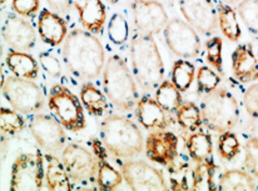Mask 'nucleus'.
Masks as SVG:
<instances>
[{"label": "nucleus", "mask_w": 258, "mask_h": 191, "mask_svg": "<svg viewBox=\"0 0 258 191\" xmlns=\"http://www.w3.org/2000/svg\"><path fill=\"white\" fill-rule=\"evenodd\" d=\"M63 59L74 76L82 80H92L103 70L104 49L92 33L76 29L64 41Z\"/></svg>", "instance_id": "nucleus-1"}, {"label": "nucleus", "mask_w": 258, "mask_h": 191, "mask_svg": "<svg viewBox=\"0 0 258 191\" xmlns=\"http://www.w3.org/2000/svg\"><path fill=\"white\" fill-rule=\"evenodd\" d=\"M131 58L134 77L143 90H153L161 85L164 65L153 35L138 33L132 39Z\"/></svg>", "instance_id": "nucleus-2"}, {"label": "nucleus", "mask_w": 258, "mask_h": 191, "mask_svg": "<svg viewBox=\"0 0 258 191\" xmlns=\"http://www.w3.org/2000/svg\"><path fill=\"white\" fill-rule=\"evenodd\" d=\"M102 143L117 157H133L143 150V136L138 126L127 118L110 115L100 125Z\"/></svg>", "instance_id": "nucleus-3"}, {"label": "nucleus", "mask_w": 258, "mask_h": 191, "mask_svg": "<svg viewBox=\"0 0 258 191\" xmlns=\"http://www.w3.org/2000/svg\"><path fill=\"white\" fill-rule=\"evenodd\" d=\"M103 80L105 94L120 112H129L136 107L138 103L136 82L127 64L120 56L114 55L109 58L105 65Z\"/></svg>", "instance_id": "nucleus-4"}, {"label": "nucleus", "mask_w": 258, "mask_h": 191, "mask_svg": "<svg viewBox=\"0 0 258 191\" xmlns=\"http://www.w3.org/2000/svg\"><path fill=\"white\" fill-rule=\"evenodd\" d=\"M201 113L207 129L219 134L232 130L239 121L238 102L226 89H216L206 94Z\"/></svg>", "instance_id": "nucleus-5"}, {"label": "nucleus", "mask_w": 258, "mask_h": 191, "mask_svg": "<svg viewBox=\"0 0 258 191\" xmlns=\"http://www.w3.org/2000/svg\"><path fill=\"white\" fill-rule=\"evenodd\" d=\"M49 109L56 120L69 131H81L86 128L83 107L78 98L61 85H54L49 92Z\"/></svg>", "instance_id": "nucleus-6"}, {"label": "nucleus", "mask_w": 258, "mask_h": 191, "mask_svg": "<svg viewBox=\"0 0 258 191\" xmlns=\"http://www.w3.org/2000/svg\"><path fill=\"white\" fill-rule=\"evenodd\" d=\"M3 94L17 112L33 114L42 110L44 97L42 89L29 79L9 76L2 82Z\"/></svg>", "instance_id": "nucleus-7"}, {"label": "nucleus", "mask_w": 258, "mask_h": 191, "mask_svg": "<svg viewBox=\"0 0 258 191\" xmlns=\"http://www.w3.org/2000/svg\"><path fill=\"white\" fill-rule=\"evenodd\" d=\"M61 161L73 182L82 185L97 182L98 160L84 148L77 144H69L64 148Z\"/></svg>", "instance_id": "nucleus-8"}, {"label": "nucleus", "mask_w": 258, "mask_h": 191, "mask_svg": "<svg viewBox=\"0 0 258 191\" xmlns=\"http://www.w3.org/2000/svg\"><path fill=\"white\" fill-rule=\"evenodd\" d=\"M44 162L40 151L17 157L12 169V190H39L44 186Z\"/></svg>", "instance_id": "nucleus-9"}, {"label": "nucleus", "mask_w": 258, "mask_h": 191, "mask_svg": "<svg viewBox=\"0 0 258 191\" xmlns=\"http://www.w3.org/2000/svg\"><path fill=\"white\" fill-rule=\"evenodd\" d=\"M164 39L172 53L180 58H196L201 51V39L192 25L183 20H169L164 28Z\"/></svg>", "instance_id": "nucleus-10"}, {"label": "nucleus", "mask_w": 258, "mask_h": 191, "mask_svg": "<svg viewBox=\"0 0 258 191\" xmlns=\"http://www.w3.org/2000/svg\"><path fill=\"white\" fill-rule=\"evenodd\" d=\"M29 128L40 148L48 153H56L66 145L67 135L63 125L51 116L33 115L29 119Z\"/></svg>", "instance_id": "nucleus-11"}, {"label": "nucleus", "mask_w": 258, "mask_h": 191, "mask_svg": "<svg viewBox=\"0 0 258 191\" xmlns=\"http://www.w3.org/2000/svg\"><path fill=\"white\" fill-rule=\"evenodd\" d=\"M122 175L132 190H167L162 171L144 161H127L122 165Z\"/></svg>", "instance_id": "nucleus-12"}, {"label": "nucleus", "mask_w": 258, "mask_h": 191, "mask_svg": "<svg viewBox=\"0 0 258 191\" xmlns=\"http://www.w3.org/2000/svg\"><path fill=\"white\" fill-rule=\"evenodd\" d=\"M178 5L188 24L205 35H211L218 28V14L211 0H178Z\"/></svg>", "instance_id": "nucleus-13"}, {"label": "nucleus", "mask_w": 258, "mask_h": 191, "mask_svg": "<svg viewBox=\"0 0 258 191\" xmlns=\"http://www.w3.org/2000/svg\"><path fill=\"white\" fill-rule=\"evenodd\" d=\"M133 13L136 28L143 34H159L169 22L163 5L153 0H134Z\"/></svg>", "instance_id": "nucleus-14"}, {"label": "nucleus", "mask_w": 258, "mask_h": 191, "mask_svg": "<svg viewBox=\"0 0 258 191\" xmlns=\"http://www.w3.org/2000/svg\"><path fill=\"white\" fill-rule=\"evenodd\" d=\"M146 154L151 161L172 166L178 155V138L171 131H153L147 136Z\"/></svg>", "instance_id": "nucleus-15"}, {"label": "nucleus", "mask_w": 258, "mask_h": 191, "mask_svg": "<svg viewBox=\"0 0 258 191\" xmlns=\"http://www.w3.org/2000/svg\"><path fill=\"white\" fill-rule=\"evenodd\" d=\"M3 38L10 48L19 51L30 50L37 43L34 28L19 15H8L3 25Z\"/></svg>", "instance_id": "nucleus-16"}, {"label": "nucleus", "mask_w": 258, "mask_h": 191, "mask_svg": "<svg viewBox=\"0 0 258 191\" xmlns=\"http://www.w3.org/2000/svg\"><path fill=\"white\" fill-rule=\"evenodd\" d=\"M232 70L241 82L258 80V58L253 46L248 43L239 44L232 54Z\"/></svg>", "instance_id": "nucleus-17"}, {"label": "nucleus", "mask_w": 258, "mask_h": 191, "mask_svg": "<svg viewBox=\"0 0 258 191\" xmlns=\"http://www.w3.org/2000/svg\"><path fill=\"white\" fill-rule=\"evenodd\" d=\"M166 110L151 97H143L137 103L136 116L139 123L146 129H158L164 130L169 126Z\"/></svg>", "instance_id": "nucleus-18"}, {"label": "nucleus", "mask_w": 258, "mask_h": 191, "mask_svg": "<svg viewBox=\"0 0 258 191\" xmlns=\"http://www.w3.org/2000/svg\"><path fill=\"white\" fill-rule=\"evenodd\" d=\"M74 4L84 29L92 34L102 32L107 18L102 0H74Z\"/></svg>", "instance_id": "nucleus-19"}, {"label": "nucleus", "mask_w": 258, "mask_h": 191, "mask_svg": "<svg viewBox=\"0 0 258 191\" xmlns=\"http://www.w3.org/2000/svg\"><path fill=\"white\" fill-rule=\"evenodd\" d=\"M92 148L98 160L97 185L102 190H113L123 181V175L107 161V150L97 139H92Z\"/></svg>", "instance_id": "nucleus-20"}, {"label": "nucleus", "mask_w": 258, "mask_h": 191, "mask_svg": "<svg viewBox=\"0 0 258 191\" xmlns=\"http://www.w3.org/2000/svg\"><path fill=\"white\" fill-rule=\"evenodd\" d=\"M38 30L40 39L49 45H59L66 40L68 28L66 22L55 13L48 9L42 10L38 20Z\"/></svg>", "instance_id": "nucleus-21"}, {"label": "nucleus", "mask_w": 258, "mask_h": 191, "mask_svg": "<svg viewBox=\"0 0 258 191\" xmlns=\"http://www.w3.org/2000/svg\"><path fill=\"white\" fill-rule=\"evenodd\" d=\"M7 65L15 76L33 80L38 76L39 66L29 54L19 50H10L7 55Z\"/></svg>", "instance_id": "nucleus-22"}, {"label": "nucleus", "mask_w": 258, "mask_h": 191, "mask_svg": "<svg viewBox=\"0 0 258 191\" xmlns=\"http://www.w3.org/2000/svg\"><path fill=\"white\" fill-rule=\"evenodd\" d=\"M45 160L48 164L45 171L46 187L49 190H71V177L63 161L51 154L46 155Z\"/></svg>", "instance_id": "nucleus-23"}, {"label": "nucleus", "mask_w": 258, "mask_h": 191, "mask_svg": "<svg viewBox=\"0 0 258 191\" xmlns=\"http://www.w3.org/2000/svg\"><path fill=\"white\" fill-rule=\"evenodd\" d=\"M256 177L247 170L232 169L222 174L219 179V190H256Z\"/></svg>", "instance_id": "nucleus-24"}, {"label": "nucleus", "mask_w": 258, "mask_h": 191, "mask_svg": "<svg viewBox=\"0 0 258 191\" xmlns=\"http://www.w3.org/2000/svg\"><path fill=\"white\" fill-rule=\"evenodd\" d=\"M217 14H218V27L222 34L229 41L237 43L241 39L242 30L237 19L236 10L229 4H218Z\"/></svg>", "instance_id": "nucleus-25"}, {"label": "nucleus", "mask_w": 258, "mask_h": 191, "mask_svg": "<svg viewBox=\"0 0 258 191\" xmlns=\"http://www.w3.org/2000/svg\"><path fill=\"white\" fill-rule=\"evenodd\" d=\"M81 100L89 114L102 116L109 112V103L99 89L92 84H84L81 90Z\"/></svg>", "instance_id": "nucleus-26"}, {"label": "nucleus", "mask_w": 258, "mask_h": 191, "mask_svg": "<svg viewBox=\"0 0 258 191\" xmlns=\"http://www.w3.org/2000/svg\"><path fill=\"white\" fill-rule=\"evenodd\" d=\"M185 146L189 153V156L195 161L201 162L212 157L213 144L211 135L207 133H193L189 138L185 140Z\"/></svg>", "instance_id": "nucleus-27"}, {"label": "nucleus", "mask_w": 258, "mask_h": 191, "mask_svg": "<svg viewBox=\"0 0 258 191\" xmlns=\"http://www.w3.org/2000/svg\"><path fill=\"white\" fill-rule=\"evenodd\" d=\"M216 165L213 159L205 160L198 162L197 166L193 170L192 175V189L193 190H216L215 184Z\"/></svg>", "instance_id": "nucleus-28"}, {"label": "nucleus", "mask_w": 258, "mask_h": 191, "mask_svg": "<svg viewBox=\"0 0 258 191\" xmlns=\"http://www.w3.org/2000/svg\"><path fill=\"white\" fill-rule=\"evenodd\" d=\"M156 100L167 113H177L182 105V95L179 89L169 80H163L156 91Z\"/></svg>", "instance_id": "nucleus-29"}, {"label": "nucleus", "mask_w": 258, "mask_h": 191, "mask_svg": "<svg viewBox=\"0 0 258 191\" xmlns=\"http://www.w3.org/2000/svg\"><path fill=\"white\" fill-rule=\"evenodd\" d=\"M177 121L184 130L195 133L202 125V113L195 103H182L177 110Z\"/></svg>", "instance_id": "nucleus-30"}, {"label": "nucleus", "mask_w": 258, "mask_h": 191, "mask_svg": "<svg viewBox=\"0 0 258 191\" xmlns=\"http://www.w3.org/2000/svg\"><path fill=\"white\" fill-rule=\"evenodd\" d=\"M196 69L192 63L187 60L174 61L172 68L171 81L179 89V91H187L195 80Z\"/></svg>", "instance_id": "nucleus-31"}, {"label": "nucleus", "mask_w": 258, "mask_h": 191, "mask_svg": "<svg viewBox=\"0 0 258 191\" xmlns=\"http://www.w3.org/2000/svg\"><path fill=\"white\" fill-rule=\"evenodd\" d=\"M237 13L249 34L258 38V0H241Z\"/></svg>", "instance_id": "nucleus-32"}, {"label": "nucleus", "mask_w": 258, "mask_h": 191, "mask_svg": "<svg viewBox=\"0 0 258 191\" xmlns=\"http://www.w3.org/2000/svg\"><path fill=\"white\" fill-rule=\"evenodd\" d=\"M217 150H218L219 156L224 161H232L236 156L241 153V141L238 136L231 130L221 133L218 138V144H217Z\"/></svg>", "instance_id": "nucleus-33"}, {"label": "nucleus", "mask_w": 258, "mask_h": 191, "mask_svg": "<svg viewBox=\"0 0 258 191\" xmlns=\"http://www.w3.org/2000/svg\"><path fill=\"white\" fill-rule=\"evenodd\" d=\"M0 128H2V134L15 135V134H19L24 130L25 120L19 114V112L2 108V110H0Z\"/></svg>", "instance_id": "nucleus-34"}, {"label": "nucleus", "mask_w": 258, "mask_h": 191, "mask_svg": "<svg viewBox=\"0 0 258 191\" xmlns=\"http://www.w3.org/2000/svg\"><path fill=\"white\" fill-rule=\"evenodd\" d=\"M128 37L129 27L125 18L120 14H114L108 25V38L115 45H123L128 40Z\"/></svg>", "instance_id": "nucleus-35"}, {"label": "nucleus", "mask_w": 258, "mask_h": 191, "mask_svg": "<svg viewBox=\"0 0 258 191\" xmlns=\"http://www.w3.org/2000/svg\"><path fill=\"white\" fill-rule=\"evenodd\" d=\"M219 82H221V77L215 70H212L208 66H202L200 68L197 73V87L198 92H203V94H210L213 90L218 87Z\"/></svg>", "instance_id": "nucleus-36"}, {"label": "nucleus", "mask_w": 258, "mask_h": 191, "mask_svg": "<svg viewBox=\"0 0 258 191\" xmlns=\"http://www.w3.org/2000/svg\"><path fill=\"white\" fill-rule=\"evenodd\" d=\"M223 41L219 37H215L206 43V56L210 65L218 73H223V58H222Z\"/></svg>", "instance_id": "nucleus-37"}, {"label": "nucleus", "mask_w": 258, "mask_h": 191, "mask_svg": "<svg viewBox=\"0 0 258 191\" xmlns=\"http://www.w3.org/2000/svg\"><path fill=\"white\" fill-rule=\"evenodd\" d=\"M244 167L258 179V136L252 135L244 144Z\"/></svg>", "instance_id": "nucleus-38"}, {"label": "nucleus", "mask_w": 258, "mask_h": 191, "mask_svg": "<svg viewBox=\"0 0 258 191\" xmlns=\"http://www.w3.org/2000/svg\"><path fill=\"white\" fill-rule=\"evenodd\" d=\"M243 107L251 119H258V84L249 85L243 94Z\"/></svg>", "instance_id": "nucleus-39"}, {"label": "nucleus", "mask_w": 258, "mask_h": 191, "mask_svg": "<svg viewBox=\"0 0 258 191\" xmlns=\"http://www.w3.org/2000/svg\"><path fill=\"white\" fill-rule=\"evenodd\" d=\"M39 8L40 0H13V9L22 17H32Z\"/></svg>", "instance_id": "nucleus-40"}, {"label": "nucleus", "mask_w": 258, "mask_h": 191, "mask_svg": "<svg viewBox=\"0 0 258 191\" xmlns=\"http://www.w3.org/2000/svg\"><path fill=\"white\" fill-rule=\"evenodd\" d=\"M39 63L42 65V68L45 70V73H48L49 75L56 77L60 75V64L59 60L49 53H42L39 55Z\"/></svg>", "instance_id": "nucleus-41"}, {"label": "nucleus", "mask_w": 258, "mask_h": 191, "mask_svg": "<svg viewBox=\"0 0 258 191\" xmlns=\"http://www.w3.org/2000/svg\"><path fill=\"white\" fill-rule=\"evenodd\" d=\"M74 0H46V3L49 4V7L51 8L55 12L60 13V14H66L71 10L72 3Z\"/></svg>", "instance_id": "nucleus-42"}, {"label": "nucleus", "mask_w": 258, "mask_h": 191, "mask_svg": "<svg viewBox=\"0 0 258 191\" xmlns=\"http://www.w3.org/2000/svg\"><path fill=\"white\" fill-rule=\"evenodd\" d=\"M7 150H8L7 138H5V134H2V159H3V161H4L5 156H7Z\"/></svg>", "instance_id": "nucleus-43"}, {"label": "nucleus", "mask_w": 258, "mask_h": 191, "mask_svg": "<svg viewBox=\"0 0 258 191\" xmlns=\"http://www.w3.org/2000/svg\"><path fill=\"white\" fill-rule=\"evenodd\" d=\"M251 131L253 133V135L258 136V119H252Z\"/></svg>", "instance_id": "nucleus-44"}, {"label": "nucleus", "mask_w": 258, "mask_h": 191, "mask_svg": "<svg viewBox=\"0 0 258 191\" xmlns=\"http://www.w3.org/2000/svg\"><path fill=\"white\" fill-rule=\"evenodd\" d=\"M223 2L226 3V4L233 5V4H238V3L241 2V0H223Z\"/></svg>", "instance_id": "nucleus-45"}, {"label": "nucleus", "mask_w": 258, "mask_h": 191, "mask_svg": "<svg viewBox=\"0 0 258 191\" xmlns=\"http://www.w3.org/2000/svg\"><path fill=\"white\" fill-rule=\"evenodd\" d=\"M108 3H109V4H117L118 2H119V0H107Z\"/></svg>", "instance_id": "nucleus-46"}, {"label": "nucleus", "mask_w": 258, "mask_h": 191, "mask_svg": "<svg viewBox=\"0 0 258 191\" xmlns=\"http://www.w3.org/2000/svg\"><path fill=\"white\" fill-rule=\"evenodd\" d=\"M5 2H7V0H2V4H4Z\"/></svg>", "instance_id": "nucleus-47"}, {"label": "nucleus", "mask_w": 258, "mask_h": 191, "mask_svg": "<svg viewBox=\"0 0 258 191\" xmlns=\"http://www.w3.org/2000/svg\"><path fill=\"white\" fill-rule=\"evenodd\" d=\"M257 189H258V187H257Z\"/></svg>", "instance_id": "nucleus-48"}]
</instances>
